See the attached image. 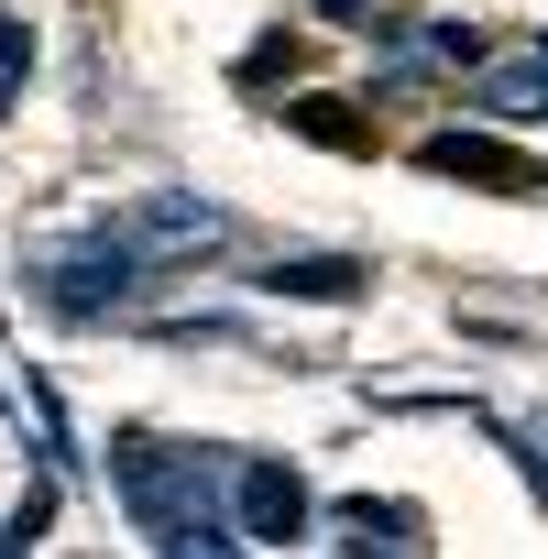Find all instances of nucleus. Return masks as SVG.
I'll return each mask as SVG.
<instances>
[{"label":"nucleus","mask_w":548,"mask_h":559,"mask_svg":"<svg viewBox=\"0 0 548 559\" xmlns=\"http://www.w3.org/2000/svg\"><path fill=\"white\" fill-rule=\"evenodd\" d=\"M23 78H34V34L0 12V99H23Z\"/></svg>","instance_id":"obj_10"},{"label":"nucleus","mask_w":548,"mask_h":559,"mask_svg":"<svg viewBox=\"0 0 548 559\" xmlns=\"http://www.w3.org/2000/svg\"><path fill=\"white\" fill-rule=\"evenodd\" d=\"M230 219L209 209V198H143V209H121L110 219V241H132V252H209Z\"/></svg>","instance_id":"obj_5"},{"label":"nucleus","mask_w":548,"mask_h":559,"mask_svg":"<svg viewBox=\"0 0 548 559\" xmlns=\"http://www.w3.org/2000/svg\"><path fill=\"white\" fill-rule=\"evenodd\" d=\"M230 526H241V548H286L308 526V483L286 461H230Z\"/></svg>","instance_id":"obj_2"},{"label":"nucleus","mask_w":548,"mask_h":559,"mask_svg":"<svg viewBox=\"0 0 548 559\" xmlns=\"http://www.w3.org/2000/svg\"><path fill=\"white\" fill-rule=\"evenodd\" d=\"M319 23H373V0H319Z\"/></svg>","instance_id":"obj_11"},{"label":"nucleus","mask_w":548,"mask_h":559,"mask_svg":"<svg viewBox=\"0 0 548 559\" xmlns=\"http://www.w3.org/2000/svg\"><path fill=\"white\" fill-rule=\"evenodd\" d=\"M537 67H548V45H537Z\"/></svg>","instance_id":"obj_12"},{"label":"nucleus","mask_w":548,"mask_h":559,"mask_svg":"<svg viewBox=\"0 0 548 559\" xmlns=\"http://www.w3.org/2000/svg\"><path fill=\"white\" fill-rule=\"evenodd\" d=\"M286 121H297V132H319V143H341V154H373V121H362V110H341V99H286Z\"/></svg>","instance_id":"obj_9"},{"label":"nucleus","mask_w":548,"mask_h":559,"mask_svg":"<svg viewBox=\"0 0 548 559\" xmlns=\"http://www.w3.org/2000/svg\"><path fill=\"white\" fill-rule=\"evenodd\" d=\"M341 537H352V548H428V515H417V504L352 493V504H341Z\"/></svg>","instance_id":"obj_7"},{"label":"nucleus","mask_w":548,"mask_h":559,"mask_svg":"<svg viewBox=\"0 0 548 559\" xmlns=\"http://www.w3.org/2000/svg\"><path fill=\"white\" fill-rule=\"evenodd\" d=\"M110 493H121L132 526H143L154 548H176V559H187V548H209V559L241 548V526L219 515V472H209L198 450H165V439L132 428V439H110Z\"/></svg>","instance_id":"obj_1"},{"label":"nucleus","mask_w":548,"mask_h":559,"mask_svg":"<svg viewBox=\"0 0 548 559\" xmlns=\"http://www.w3.org/2000/svg\"><path fill=\"white\" fill-rule=\"evenodd\" d=\"M132 263H143V252H132V241H110V230H99L88 252H56V263H45V308H67V319L121 308V297H132Z\"/></svg>","instance_id":"obj_4"},{"label":"nucleus","mask_w":548,"mask_h":559,"mask_svg":"<svg viewBox=\"0 0 548 559\" xmlns=\"http://www.w3.org/2000/svg\"><path fill=\"white\" fill-rule=\"evenodd\" d=\"M252 286H263V297H319V308H341V297H362V263H341V252H308V263H263Z\"/></svg>","instance_id":"obj_6"},{"label":"nucleus","mask_w":548,"mask_h":559,"mask_svg":"<svg viewBox=\"0 0 548 559\" xmlns=\"http://www.w3.org/2000/svg\"><path fill=\"white\" fill-rule=\"evenodd\" d=\"M417 165H428V176H461V187H493V198H548V165L504 154L493 132H428Z\"/></svg>","instance_id":"obj_3"},{"label":"nucleus","mask_w":548,"mask_h":559,"mask_svg":"<svg viewBox=\"0 0 548 559\" xmlns=\"http://www.w3.org/2000/svg\"><path fill=\"white\" fill-rule=\"evenodd\" d=\"M472 99H483L493 121H537V110H548V67H537V56H515V67H493Z\"/></svg>","instance_id":"obj_8"}]
</instances>
